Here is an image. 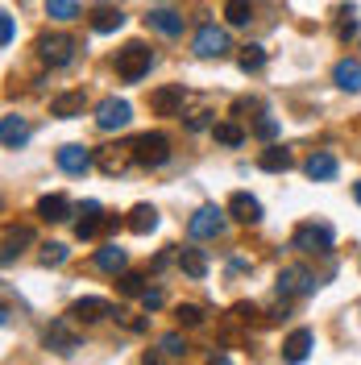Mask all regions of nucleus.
Wrapping results in <instances>:
<instances>
[{"mask_svg":"<svg viewBox=\"0 0 361 365\" xmlns=\"http://www.w3.org/2000/svg\"><path fill=\"white\" fill-rule=\"evenodd\" d=\"M154 67V50L146 42H129L121 54H116V75L125 79V83H141L146 75Z\"/></svg>","mask_w":361,"mask_h":365,"instance_id":"obj_1","label":"nucleus"},{"mask_svg":"<svg viewBox=\"0 0 361 365\" xmlns=\"http://www.w3.org/2000/svg\"><path fill=\"white\" fill-rule=\"evenodd\" d=\"M332 225H324V220H303V225H295L291 232V250L299 253H332Z\"/></svg>","mask_w":361,"mask_h":365,"instance_id":"obj_2","label":"nucleus"},{"mask_svg":"<svg viewBox=\"0 0 361 365\" xmlns=\"http://www.w3.org/2000/svg\"><path fill=\"white\" fill-rule=\"evenodd\" d=\"M129 145H133V162L146 166V170H158V166L171 162V141H166V133H141Z\"/></svg>","mask_w":361,"mask_h":365,"instance_id":"obj_3","label":"nucleus"},{"mask_svg":"<svg viewBox=\"0 0 361 365\" xmlns=\"http://www.w3.org/2000/svg\"><path fill=\"white\" fill-rule=\"evenodd\" d=\"M38 58L46 67H67L75 58V38L71 34H42L38 38Z\"/></svg>","mask_w":361,"mask_h":365,"instance_id":"obj_4","label":"nucleus"},{"mask_svg":"<svg viewBox=\"0 0 361 365\" xmlns=\"http://www.w3.org/2000/svg\"><path fill=\"white\" fill-rule=\"evenodd\" d=\"M187 232H191V241H212V237H220L225 232V212L216 204H203L191 220H187Z\"/></svg>","mask_w":361,"mask_h":365,"instance_id":"obj_5","label":"nucleus"},{"mask_svg":"<svg viewBox=\"0 0 361 365\" xmlns=\"http://www.w3.org/2000/svg\"><path fill=\"white\" fill-rule=\"evenodd\" d=\"M191 50H195L200 58H225L228 50H233V46H228V29H220V25H200Z\"/></svg>","mask_w":361,"mask_h":365,"instance_id":"obj_6","label":"nucleus"},{"mask_svg":"<svg viewBox=\"0 0 361 365\" xmlns=\"http://www.w3.org/2000/svg\"><path fill=\"white\" fill-rule=\"evenodd\" d=\"M129 120H133V108H129V100H116V96L100 100V108H96V125H100L104 133H116V129H125Z\"/></svg>","mask_w":361,"mask_h":365,"instance_id":"obj_7","label":"nucleus"},{"mask_svg":"<svg viewBox=\"0 0 361 365\" xmlns=\"http://www.w3.org/2000/svg\"><path fill=\"white\" fill-rule=\"evenodd\" d=\"M316 291V274L307 266H283L278 270V295H312Z\"/></svg>","mask_w":361,"mask_h":365,"instance_id":"obj_8","label":"nucleus"},{"mask_svg":"<svg viewBox=\"0 0 361 365\" xmlns=\"http://www.w3.org/2000/svg\"><path fill=\"white\" fill-rule=\"evenodd\" d=\"M96 166L104 170V175H125L133 162V145H104V150H96Z\"/></svg>","mask_w":361,"mask_h":365,"instance_id":"obj_9","label":"nucleus"},{"mask_svg":"<svg viewBox=\"0 0 361 365\" xmlns=\"http://www.w3.org/2000/svg\"><path fill=\"white\" fill-rule=\"evenodd\" d=\"M183 100H187V88H183V83H166V88H158L154 96H150V108H154L158 116H179Z\"/></svg>","mask_w":361,"mask_h":365,"instance_id":"obj_10","label":"nucleus"},{"mask_svg":"<svg viewBox=\"0 0 361 365\" xmlns=\"http://www.w3.org/2000/svg\"><path fill=\"white\" fill-rule=\"evenodd\" d=\"M46 349H54L59 357H71V353L79 349V336L71 332V324H67V319H54V324L46 328Z\"/></svg>","mask_w":361,"mask_h":365,"instance_id":"obj_11","label":"nucleus"},{"mask_svg":"<svg viewBox=\"0 0 361 365\" xmlns=\"http://www.w3.org/2000/svg\"><path fill=\"white\" fill-rule=\"evenodd\" d=\"M104 316H113V303L100 299V295H88L71 307V319H75V324H100Z\"/></svg>","mask_w":361,"mask_h":365,"instance_id":"obj_12","label":"nucleus"},{"mask_svg":"<svg viewBox=\"0 0 361 365\" xmlns=\"http://www.w3.org/2000/svg\"><path fill=\"white\" fill-rule=\"evenodd\" d=\"M228 216L241 220V225H258V220H262V204H258L249 191H233V200H228Z\"/></svg>","mask_w":361,"mask_h":365,"instance_id":"obj_13","label":"nucleus"},{"mask_svg":"<svg viewBox=\"0 0 361 365\" xmlns=\"http://www.w3.org/2000/svg\"><path fill=\"white\" fill-rule=\"evenodd\" d=\"M59 170H67V175H88L91 150L88 145H63V150H59Z\"/></svg>","mask_w":361,"mask_h":365,"instance_id":"obj_14","label":"nucleus"},{"mask_svg":"<svg viewBox=\"0 0 361 365\" xmlns=\"http://www.w3.org/2000/svg\"><path fill=\"white\" fill-rule=\"evenodd\" d=\"M100 228H104V212H100V204H91L88 200L83 212H79V220H75V237H79V241H91Z\"/></svg>","mask_w":361,"mask_h":365,"instance_id":"obj_15","label":"nucleus"},{"mask_svg":"<svg viewBox=\"0 0 361 365\" xmlns=\"http://www.w3.org/2000/svg\"><path fill=\"white\" fill-rule=\"evenodd\" d=\"M121 25H125V13H121L116 4H96V9H91V29H96V34H116Z\"/></svg>","mask_w":361,"mask_h":365,"instance_id":"obj_16","label":"nucleus"},{"mask_svg":"<svg viewBox=\"0 0 361 365\" xmlns=\"http://www.w3.org/2000/svg\"><path fill=\"white\" fill-rule=\"evenodd\" d=\"M83 104H88V96H83V91H63V96H54V100H50V116H63V120L83 116Z\"/></svg>","mask_w":361,"mask_h":365,"instance_id":"obj_17","label":"nucleus"},{"mask_svg":"<svg viewBox=\"0 0 361 365\" xmlns=\"http://www.w3.org/2000/svg\"><path fill=\"white\" fill-rule=\"evenodd\" d=\"M0 141H4V150H21L25 141H29V125H25L21 116H4L0 120Z\"/></svg>","mask_w":361,"mask_h":365,"instance_id":"obj_18","label":"nucleus"},{"mask_svg":"<svg viewBox=\"0 0 361 365\" xmlns=\"http://www.w3.org/2000/svg\"><path fill=\"white\" fill-rule=\"evenodd\" d=\"M307 353H312V332L295 328L291 336L283 341V361H307Z\"/></svg>","mask_w":361,"mask_h":365,"instance_id":"obj_19","label":"nucleus"},{"mask_svg":"<svg viewBox=\"0 0 361 365\" xmlns=\"http://www.w3.org/2000/svg\"><path fill=\"white\" fill-rule=\"evenodd\" d=\"M125 228L137 232V237H146V232H154V228H158V212H154L150 204H137L133 212L125 216Z\"/></svg>","mask_w":361,"mask_h":365,"instance_id":"obj_20","label":"nucleus"},{"mask_svg":"<svg viewBox=\"0 0 361 365\" xmlns=\"http://www.w3.org/2000/svg\"><path fill=\"white\" fill-rule=\"evenodd\" d=\"M332 83H337L340 91H361V63L340 58L337 67H332Z\"/></svg>","mask_w":361,"mask_h":365,"instance_id":"obj_21","label":"nucleus"},{"mask_svg":"<svg viewBox=\"0 0 361 365\" xmlns=\"http://www.w3.org/2000/svg\"><path fill=\"white\" fill-rule=\"evenodd\" d=\"M146 25H150V29H158L162 38H179V34H183V17H179V13H171V9H154V13L146 17Z\"/></svg>","mask_w":361,"mask_h":365,"instance_id":"obj_22","label":"nucleus"},{"mask_svg":"<svg viewBox=\"0 0 361 365\" xmlns=\"http://www.w3.org/2000/svg\"><path fill=\"white\" fill-rule=\"evenodd\" d=\"M38 216L50 220V225L71 220V200H67V195H42V200H38Z\"/></svg>","mask_w":361,"mask_h":365,"instance_id":"obj_23","label":"nucleus"},{"mask_svg":"<svg viewBox=\"0 0 361 365\" xmlns=\"http://www.w3.org/2000/svg\"><path fill=\"white\" fill-rule=\"evenodd\" d=\"M25 245H34V228H9V232H4V253H0L4 266H9L13 257H21Z\"/></svg>","mask_w":361,"mask_h":365,"instance_id":"obj_24","label":"nucleus"},{"mask_svg":"<svg viewBox=\"0 0 361 365\" xmlns=\"http://www.w3.org/2000/svg\"><path fill=\"white\" fill-rule=\"evenodd\" d=\"M303 170H307V179L328 182V179H337V158L320 150V154H312V158H307V166H303Z\"/></svg>","mask_w":361,"mask_h":365,"instance_id":"obj_25","label":"nucleus"},{"mask_svg":"<svg viewBox=\"0 0 361 365\" xmlns=\"http://www.w3.org/2000/svg\"><path fill=\"white\" fill-rule=\"evenodd\" d=\"M258 166H262V170H270V175H283V170H291V166H295V158H291V150H283V145H270V150H262Z\"/></svg>","mask_w":361,"mask_h":365,"instance_id":"obj_26","label":"nucleus"},{"mask_svg":"<svg viewBox=\"0 0 361 365\" xmlns=\"http://www.w3.org/2000/svg\"><path fill=\"white\" fill-rule=\"evenodd\" d=\"M96 266H100L104 274H125V250H121V245L96 250Z\"/></svg>","mask_w":361,"mask_h":365,"instance_id":"obj_27","label":"nucleus"},{"mask_svg":"<svg viewBox=\"0 0 361 365\" xmlns=\"http://www.w3.org/2000/svg\"><path fill=\"white\" fill-rule=\"evenodd\" d=\"M179 266H183V274L187 278H203L208 274V257H203V250H179Z\"/></svg>","mask_w":361,"mask_h":365,"instance_id":"obj_28","label":"nucleus"},{"mask_svg":"<svg viewBox=\"0 0 361 365\" xmlns=\"http://www.w3.org/2000/svg\"><path fill=\"white\" fill-rule=\"evenodd\" d=\"M237 67L245 71H262L266 67V50H262V46H241V54H237Z\"/></svg>","mask_w":361,"mask_h":365,"instance_id":"obj_29","label":"nucleus"},{"mask_svg":"<svg viewBox=\"0 0 361 365\" xmlns=\"http://www.w3.org/2000/svg\"><path fill=\"white\" fill-rule=\"evenodd\" d=\"M212 137H216L220 145H241V141H245V129L233 125V120H220V125H212Z\"/></svg>","mask_w":361,"mask_h":365,"instance_id":"obj_30","label":"nucleus"},{"mask_svg":"<svg viewBox=\"0 0 361 365\" xmlns=\"http://www.w3.org/2000/svg\"><path fill=\"white\" fill-rule=\"evenodd\" d=\"M79 13V0H46V17H54V21H71Z\"/></svg>","mask_w":361,"mask_h":365,"instance_id":"obj_31","label":"nucleus"},{"mask_svg":"<svg viewBox=\"0 0 361 365\" xmlns=\"http://www.w3.org/2000/svg\"><path fill=\"white\" fill-rule=\"evenodd\" d=\"M225 17H228V25H249V17H253V4H249V0H228V4H225Z\"/></svg>","mask_w":361,"mask_h":365,"instance_id":"obj_32","label":"nucleus"},{"mask_svg":"<svg viewBox=\"0 0 361 365\" xmlns=\"http://www.w3.org/2000/svg\"><path fill=\"white\" fill-rule=\"evenodd\" d=\"M175 319H179V328H200L203 324V307H195V303H179V307H175Z\"/></svg>","mask_w":361,"mask_h":365,"instance_id":"obj_33","label":"nucleus"},{"mask_svg":"<svg viewBox=\"0 0 361 365\" xmlns=\"http://www.w3.org/2000/svg\"><path fill=\"white\" fill-rule=\"evenodd\" d=\"M67 245L63 241H50V245H42V266H63L67 262Z\"/></svg>","mask_w":361,"mask_h":365,"instance_id":"obj_34","label":"nucleus"},{"mask_svg":"<svg viewBox=\"0 0 361 365\" xmlns=\"http://www.w3.org/2000/svg\"><path fill=\"white\" fill-rule=\"evenodd\" d=\"M121 295L141 299L146 295V278H141V274H121Z\"/></svg>","mask_w":361,"mask_h":365,"instance_id":"obj_35","label":"nucleus"},{"mask_svg":"<svg viewBox=\"0 0 361 365\" xmlns=\"http://www.w3.org/2000/svg\"><path fill=\"white\" fill-rule=\"evenodd\" d=\"M158 349H162V357H183V353H187V341H183L179 332H166Z\"/></svg>","mask_w":361,"mask_h":365,"instance_id":"obj_36","label":"nucleus"},{"mask_svg":"<svg viewBox=\"0 0 361 365\" xmlns=\"http://www.w3.org/2000/svg\"><path fill=\"white\" fill-rule=\"evenodd\" d=\"M253 137H262V141H274V137H278V120H274V116H262V120L253 125Z\"/></svg>","mask_w":361,"mask_h":365,"instance_id":"obj_37","label":"nucleus"},{"mask_svg":"<svg viewBox=\"0 0 361 365\" xmlns=\"http://www.w3.org/2000/svg\"><path fill=\"white\" fill-rule=\"evenodd\" d=\"M212 125V113H195V116H187V129L191 133H200V129H208Z\"/></svg>","mask_w":361,"mask_h":365,"instance_id":"obj_38","label":"nucleus"},{"mask_svg":"<svg viewBox=\"0 0 361 365\" xmlns=\"http://www.w3.org/2000/svg\"><path fill=\"white\" fill-rule=\"evenodd\" d=\"M141 307H146V312H158V307H162V291H150V287H146V295H141Z\"/></svg>","mask_w":361,"mask_h":365,"instance_id":"obj_39","label":"nucleus"},{"mask_svg":"<svg viewBox=\"0 0 361 365\" xmlns=\"http://www.w3.org/2000/svg\"><path fill=\"white\" fill-rule=\"evenodd\" d=\"M0 42L4 46L13 42V17H9V13H0Z\"/></svg>","mask_w":361,"mask_h":365,"instance_id":"obj_40","label":"nucleus"},{"mask_svg":"<svg viewBox=\"0 0 361 365\" xmlns=\"http://www.w3.org/2000/svg\"><path fill=\"white\" fill-rule=\"evenodd\" d=\"M171 257H175L171 250H166V253H158V257H154V270H166V266H171Z\"/></svg>","mask_w":361,"mask_h":365,"instance_id":"obj_41","label":"nucleus"},{"mask_svg":"<svg viewBox=\"0 0 361 365\" xmlns=\"http://www.w3.org/2000/svg\"><path fill=\"white\" fill-rule=\"evenodd\" d=\"M353 200L361 204V182H353Z\"/></svg>","mask_w":361,"mask_h":365,"instance_id":"obj_42","label":"nucleus"}]
</instances>
